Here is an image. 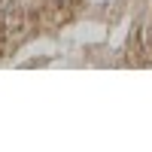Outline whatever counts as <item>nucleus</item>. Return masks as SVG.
I'll list each match as a JSON object with an SVG mask.
<instances>
[]
</instances>
